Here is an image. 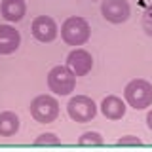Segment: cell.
I'll return each instance as SVG.
<instances>
[{
  "label": "cell",
  "instance_id": "4fadbf2b",
  "mask_svg": "<svg viewBox=\"0 0 152 152\" xmlns=\"http://www.w3.org/2000/svg\"><path fill=\"white\" fill-rule=\"evenodd\" d=\"M103 142H104L103 135L97 133V131H86V133H82V135L78 137V145L80 146H101Z\"/></svg>",
  "mask_w": 152,
  "mask_h": 152
},
{
  "label": "cell",
  "instance_id": "30bf717a",
  "mask_svg": "<svg viewBox=\"0 0 152 152\" xmlns=\"http://www.w3.org/2000/svg\"><path fill=\"white\" fill-rule=\"evenodd\" d=\"M126 108H127L126 103L116 95H107L101 103V112L108 120H122L124 114H126Z\"/></svg>",
  "mask_w": 152,
  "mask_h": 152
},
{
  "label": "cell",
  "instance_id": "6da1fadb",
  "mask_svg": "<svg viewBox=\"0 0 152 152\" xmlns=\"http://www.w3.org/2000/svg\"><path fill=\"white\" fill-rule=\"evenodd\" d=\"M124 97L126 103L133 107L135 110L148 108L152 104V84L142 78H135L124 88Z\"/></svg>",
  "mask_w": 152,
  "mask_h": 152
},
{
  "label": "cell",
  "instance_id": "2e32d148",
  "mask_svg": "<svg viewBox=\"0 0 152 152\" xmlns=\"http://www.w3.org/2000/svg\"><path fill=\"white\" fill-rule=\"evenodd\" d=\"M120 146H139L141 145V139L135 135H126V137H120V139L116 141Z\"/></svg>",
  "mask_w": 152,
  "mask_h": 152
},
{
  "label": "cell",
  "instance_id": "5b68a950",
  "mask_svg": "<svg viewBox=\"0 0 152 152\" xmlns=\"http://www.w3.org/2000/svg\"><path fill=\"white\" fill-rule=\"evenodd\" d=\"M66 112H69L70 120L78 124H88L97 114V104L93 103V99L86 97V95H76L66 104Z\"/></svg>",
  "mask_w": 152,
  "mask_h": 152
},
{
  "label": "cell",
  "instance_id": "5bb4252c",
  "mask_svg": "<svg viewBox=\"0 0 152 152\" xmlns=\"http://www.w3.org/2000/svg\"><path fill=\"white\" fill-rule=\"evenodd\" d=\"M34 145L36 146H59L61 139L55 133H42V135H38L34 139Z\"/></svg>",
  "mask_w": 152,
  "mask_h": 152
},
{
  "label": "cell",
  "instance_id": "277c9868",
  "mask_svg": "<svg viewBox=\"0 0 152 152\" xmlns=\"http://www.w3.org/2000/svg\"><path fill=\"white\" fill-rule=\"evenodd\" d=\"M28 110L38 124H50L59 116V103L51 95H38L31 101Z\"/></svg>",
  "mask_w": 152,
  "mask_h": 152
},
{
  "label": "cell",
  "instance_id": "3957f363",
  "mask_svg": "<svg viewBox=\"0 0 152 152\" xmlns=\"http://www.w3.org/2000/svg\"><path fill=\"white\" fill-rule=\"evenodd\" d=\"M74 86H76V76L69 66L57 65L48 72L50 91H53L57 95H69L70 91H74Z\"/></svg>",
  "mask_w": 152,
  "mask_h": 152
},
{
  "label": "cell",
  "instance_id": "e0dca14e",
  "mask_svg": "<svg viewBox=\"0 0 152 152\" xmlns=\"http://www.w3.org/2000/svg\"><path fill=\"white\" fill-rule=\"evenodd\" d=\"M146 126H148V129L152 131V110H148V114H146Z\"/></svg>",
  "mask_w": 152,
  "mask_h": 152
},
{
  "label": "cell",
  "instance_id": "8fae6325",
  "mask_svg": "<svg viewBox=\"0 0 152 152\" xmlns=\"http://www.w3.org/2000/svg\"><path fill=\"white\" fill-rule=\"evenodd\" d=\"M27 6H25V0H2L0 4V13L6 21H21L25 17Z\"/></svg>",
  "mask_w": 152,
  "mask_h": 152
},
{
  "label": "cell",
  "instance_id": "7c38bea8",
  "mask_svg": "<svg viewBox=\"0 0 152 152\" xmlns=\"http://www.w3.org/2000/svg\"><path fill=\"white\" fill-rule=\"evenodd\" d=\"M19 116L12 110H6L0 114V137H13L19 131Z\"/></svg>",
  "mask_w": 152,
  "mask_h": 152
},
{
  "label": "cell",
  "instance_id": "52a82bcc",
  "mask_svg": "<svg viewBox=\"0 0 152 152\" xmlns=\"http://www.w3.org/2000/svg\"><path fill=\"white\" fill-rule=\"evenodd\" d=\"M31 32H32V36H34L38 42L48 44V42H53L55 40V36H57V25H55V21L51 17L38 15V17L32 19Z\"/></svg>",
  "mask_w": 152,
  "mask_h": 152
},
{
  "label": "cell",
  "instance_id": "9a60e30c",
  "mask_svg": "<svg viewBox=\"0 0 152 152\" xmlns=\"http://www.w3.org/2000/svg\"><path fill=\"white\" fill-rule=\"evenodd\" d=\"M142 28L148 36H152V6H148L142 13Z\"/></svg>",
  "mask_w": 152,
  "mask_h": 152
},
{
  "label": "cell",
  "instance_id": "9c48e42d",
  "mask_svg": "<svg viewBox=\"0 0 152 152\" xmlns=\"http://www.w3.org/2000/svg\"><path fill=\"white\" fill-rule=\"evenodd\" d=\"M21 44V34L12 25H0V55H10L17 51Z\"/></svg>",
  "mask_w": 152,
  "mask_h": 152
},
{
  "label": "cell",
  "instance_id": "8992f818",
  "mask_svg": "<svg viewBox=\"0 0 152 152\" xmlns=\"http://www.w3.org/2000/svg\"><path fill=\"white\" fill-rule=\"evenodd\" d=\"M101 13L108 23L120 25V23L129 19L131 8H129L127 0H103L101 2Z\"/></svg>",
  "mask_w": 152,
  "mask_h": 152
},
{
  "label": "cell",
  "instance_id": "ba28073f",
  "mask_svg": "<svg viewBox=\"0 0 152 152\" xmlns=\"http://www.w3.org/2000/svg\"><path fill=\"white\" fill-rule=\"evenodd\" d=\"M66 66L74 72V76H86L91 72L93 69V59L89 51L82 50V48H76L69 53L66 57Z\"/></svg>",
  "mask_w": 152,
  "mask_h": 152
},
{
  "label": "cell",
  "instance_id": "7a4b0ae2",
  "mask_svg": "<svg viewBox=\"0 0 152 152\" xmlns=\"http://www.w3.org/2000/svg\"><path fill=\"white\" fill-rule=\"evenodd\" d=\"M91 28L84 17H69L61 25V38L69 46H82L89 40Z\"/></svg>",
  "mask_w": 152,
  "mask_h": 152
}]
</instances>
